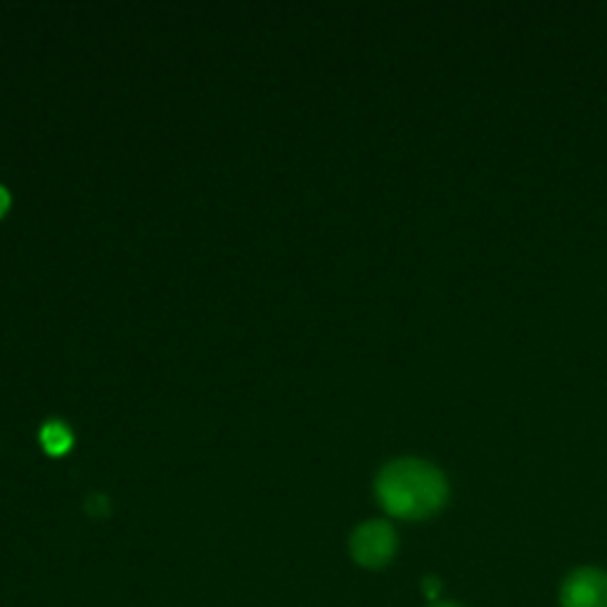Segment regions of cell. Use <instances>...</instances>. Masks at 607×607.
<instances>
[{
    "label": "cell",
    "instance_id": "1",
    "mask_svg": "<svg viewBox=\"0 0 607 607\" xmlns=\"http://www.w3.org/2000/svg\"><path fill=\"white\" fill-rule=\"evenodd\" d=\"M375 491L382 508L401 520H425L441 510L449 498V485L441 470L418 458L389 462L378 475Z\"/></svg>",
    "mask_w": 607,
    "mask_h": 607
},
{
    "label": "cell",
    "instance_id": "2",
    "mask_svg": "<svg viewBox=\"0 0 607 607\" xmlns=\"http://www.w3.org/2000/svg\"><path fill=\"white\" fill-rule=\"evenodd\" d=\"M349 548L356 563L370 569H378L395 558L397 534L391 529V525L382 520H370L351 534Z\"/></svg>",
    "mask_w": 607,
    "mask_h": 607
},
{
    "label": "cell",
    "instance_id": "3",
    "mask_svg": "<svg viewBox=\"0 0 607 607\" xmlns=\"http://www.w3.org/2000/svg\"><path fill=\"white\" fill-rule=\"evenodd\" d=\"M563 607H607V575L598 567H579L560 588Z\"/></svg>",
    "mask_w": 607,
    "mask_h": 607
},
{
    "label": "cell",
    "instance_id": "4",
    "mask_svg": "<svg viewBox=\"0 0 607 607\" xmlns=\"http://www.w3.org/2000/svg\"><path fill=\"white\" fill-rule=\"evenodd\" d=\"M71 430L62 422H48L41 430V444L50 456H62L71 449Z\"/></svg>",
    "mask_w": 607,
    "mask_h": 607
},
{
    "label": "cell",
    "instance_id": "5",
    "mask_svg": "<svg viewBox=\"0 0 607 607\" xmlns=\"http://www.w3.org/2000/svg\"><path fill=\"white\" fill-rule=\"evenodd\" d=\"M422 591H425V596L430 598V600H437V596H439V591H441V584H439V579H435V577H427V579L422 581Z\"/></svg>",
    "mask_w": 607,
    "mask_h": 607
},
{
    "label": "cell",
    "instance_id": "6",
    "mask_svg": "<svg viewBox=\"0 0 607 607\" xmlns=\"http://www.w3.org/2000/svg\"><path fill=\"white\" fill-rule=\"evenodd\" d=\"M8 207H10V195L6 188H0V217H3Z\"/></svg>",
    "mask_w": 607,
    "mask_h": 607
},
{
    "label": "cell",
    "instance_id": "7",
    "mask_svg": "<svg viewBox=\"0 0 607 607\" xmlns=\"http://www.w3.org/2000/svg\"><path fill=\"white\" fill-rule=\"evenodd\" d=\"M432 607H458V605H454V603H437V605H432Z\"/></svg>",
    "mask_w": 607,
    "mask_h": 607
}]
</instances>
